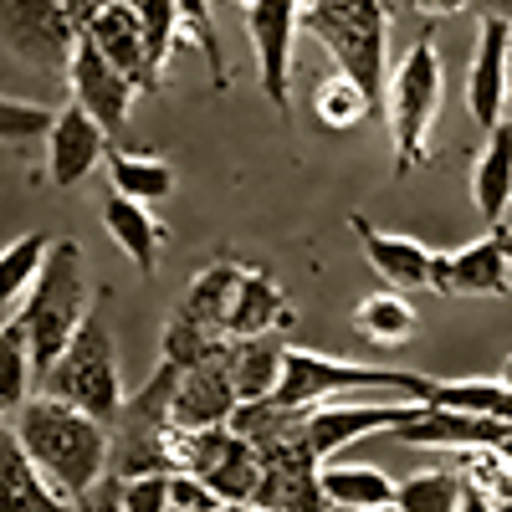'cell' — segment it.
<instances>
[{"label": "cell", "mask_w": 512, "mask_h": 512, "mask_svg": "<svg viewBox=\"0 0 512 512\" xmlns=\"http://www.w3.org/2000/svg\"><path fill=\"white\" fill-rule=\"evenodd\" d=\"M16 436L31 451V461L41 466L67 502L88 497L103 477H108V461H113V431L103 420H93L88 410H77L57 395H31L16 415Z\"/></svg>", "instance_id": "obj_1"}, {"label": "cell", "mask_w": 512, "mask_h": 512, "mask_svg": "<svg viewBox=\"0 0 512 512\" xmlns=\"http://www.w3.org/2000/svg\"><path fill=\"white\" fill-rule=\"evenodd\" d=\"M93 303L98 297L88 287V256H82V246L72 236H57L36 287L16 308V323L26 328V349H31L36 379H47V369L62 359V349L72 344V333L82 328V318L93 313Z\"/></svg>", "instance_id": "obj_2"}, {"label": "cell", "mask_w": 512, "mask_h": 512, "mask_svg": "<svg viewBox=\"0 0 512 512\" xmlns=\"http://www.w3.org/2000/svg\"><path fill=\"white\" fill-rule=\"evenodd\" d=\"M303 26L323 41L333 67H344L374 103H384V82H390V6L384 0H308Z\"/></svg>", "instance_id": "obj_3"}, {"label": "cell", "mask_w": 512, "mask_h": 512, "mask_svg": "<svg viewBox=\"0 0 512 512\" xmlns=\"http://www.w3.org/2000/svg\"><path fill=\"white\" fill-rule=\"evenodd\" d=\"M446 98V72L436 36L420 31L410 52L395 62L390 82H384V113H390V139H395V175L431 164V123Z\"/></svg>", "instance_id": "obj_4"}, {"label": "cell", "mask_w": 512, "mask_h": 512, "mask_svg": "<svg viewBox=\"0 0 512 512\" xmlns=\"http://www.w3.org/2000/svg\"><path fill=\"white\" fill-rule=\"evenodd\" d=\"M103 303L108 292H98L93 313L82 318V328L72 333V344L62 349V359L47 369L41 379V395H57L77 410H88L93 420L113 425L118 410H123V369H118V344H113V328L103 318Z\"/></svg>", "instance_id": "obj_5"}, {"label": "cell", "mask_w": 512, "mask_h": 512, "mask_svg": "<svg viewBox=\"0 0 512 512\" xmlns=\"http://www.w3.org/2000/svg\"><path fill=\"white\" fill-rule=\"evenodd\" d=\"M349 390H390L400 400L425 405L436 395V379H425L415 369H379V364H354V359H323L313 349H287L272 405L308 410V405H323L333 395H349Z\"/></svg>", "instance_id": "obj_6"}, {"label": "cell", "mask_w": 512, "mask_h": 512, "mask_svg": "<svg viewBox=\"0 0 512 512\" xmlns=\"http://www.w3.org/2000/svg\"><path fill=\"white\" fill-rule=\"evenodd\" d=\"M0 41L31 67L67 72L82 31L62 0H0Z\"/></svg>", "instance_id": "obj_7"}, {"label": "cell", "mask_w": 512, "mask_h": 512, "mask_svg": "<svg viewBox=\"0 0 512 512\" xmlns=\"http://www.w3.org/2000/svg\"><path fill=\"white\" fill-rule=\"evenodd\" d=\"M431 292L441 297H502L512 292V231L487 226V236L466 241L461 251H436Z\"/></svg>", "instance_id": "obj_8"}, {"label": "cell", "mask_w": 512, "mask_h": 512, "mask_svg": "<svg viewBox=\"0 0 512 512\" xmlns=\"http://www.w3.org/2000/svg\"><path fill=\"white\" fill-rule=\"evenodd\" d=\"M241 410L236 379H231V338H221L205 359L180 369L175 400H169V420L180 431H210V425H231V415Z\"/></svg>", "instance_id": "obj_9"}, {"label": "cell", "mask_w": 512, "mask_h": 512, "mask_svg": "<svg viewBox=\"0 0 512 512\" xmlns=\"http://www.w3.org/2000/svg\"><path fill=\"white\" fill-rule=\"evenodd\" d=\"M303 26V6L297 0H251L246 6V36L256 47V77L262 93L277 113L292 108V41Z\"/></svg>", "instance_id": "obj_10"}, {"label": "cell", "mask_w": 512, "mask_h": 512, "mask_svg": "<svg viewBox=\"0 0 512 512\" xmlns=\"http://www.w3.org/2000/svg\"><path fill=\"white\" fill-rule=\"evenodd\" d=\"M62 77H67V88H72V103L82 113H93L108 128V139L123 134L128 113H134V98H139V82L134 77H128L123 67H113L88 36L77 41V52H72V62H67Z\"/></svg>", "instance_id": "obj_11"}, {"label": "cell", "mask_w": 512, "mask_h": 512, "mask_svg": "<svg viewBox=\"0 0 512 512\" xmlns=\"http://www.w3.org/2000/svg\"><path fill=\"white\" fill-rule=\"evenodd\" d=\"M507 82H512V26L497 21V16H482L477 52H472V67H466V113H472L487 134L502 123Z\"/></svg>", "instance_id": "obj_12"}, {"label": "cell", "mask_w": 512, "mask_h": 512, "mask_svg": "<svg viewBox=\"0 0 512 512\" xmlns=\"http://www.w3.org/2000/svg\"><path fill=\"white\" fill-rule=\"evenodd\" d=\"M384 436H395L405 446H451V451H477V446H502L512 436V425L507 420H492V415H472V410H446V405H415L395 431H384Z\"/></svg>", "instance_id": "obj_13"}, {"label": "cell", "mask_w": 512, "mask_h": 512, "mask_svg": "<svg viewBox=\"0 0 512 512\" xmlns=\"http://www.w3.org/2000/svg\"><path fill=\"white\" fill-rule=\"evenodd\" d=\"M103 159H108V128L93 113H82L77 103L57 108L52 134H47V180L57 190H77Z\"/></svg>", "instance_id": "obj_14"}, {"label": "cell", "mask_w": 512, "mask_h": 512, "mask_svg": "<svg viewBox=\"0 0 512 512\" xmlns=\"http://www.w3.org/2000/svg\"><path fill=\"white\" fill-rule=\"evenodd\" d=\"M415 410V400H384V405H308L303 415V436L313 446L318 461H328L333 451L354 446L359 436L374 431H395V425Z\"/></svg>", "instance_id": "obj_15"}, {"label": "cell", "mask_w": 512, "mask_h": 512, "mask_svg": "<svg viewBox=\"0 0 512 512\" xmlns=\"http://www.w3.org/2000/svg\"><path fill=\"white\" fill-rule=\"evenodd\" d=\"M82 36H88L113 67H123L128 77H134L139 93H159V77L164 72L154 67V52H149V36H144V21L134 11V0H113L108 11H98L88 21V31H82Z\"/></svg>", "instance_id": "obj_16"}, {"label": "cell", "mask_w": 512, "mask_h": 512, "mask_svg": "<svg viewBox=\"0 0 512 512\" xmlns=\"http://www.w3.org/2000/svg\"><path fill=\"white\" fill-rule=\"evenodd\" d=\"M349 231L359 236L364 262L384 277V287H395V292L431 287V262H436V251L425 246V241L395 236V231H379V226H369L364 216H349Z\"/></svg>", "instance_id": "obj_17"}, {"label": "cell", "mask_w": 512, "mask_h": 512, "mask_svg": "<svg viewBox=\"0 0 512 512\" xmlns=\"http://www.w3.org/2000/svg\"><path fill=\"white\" fill-rule=\"evenodd\" d=\"M0 512H77V502H67L41 477V466L21 446L16 425L6 420H0Z\"/></svg>", "instance_id": "obj_18"}, {"label": "cell", "mask_w": 512, "mask_h": 512, "mask_svg": "<svg viewBox=\"0 0 512 512\" xmlns=\"http://www.w3.org/2000/svg\"><path fill=\"white\" fill-rule=\"evenodd\" d=\"M241 277H246V267H236V262H210L205 272H195L190 277V287H185V303L175 308V328H185V333H200V338H226V318H231V303H236V287H241Z\"/></svg>", "instance_id": "obj_19"}, {"label": "cell", "mask_w": 512, "mask_h": 512, "mask_svg": "<svg viewBox=\"0 0 512 512\" xmlns=\"http://www.w3.org/2000/svg\"><path fill=\"white\" fill-rule=\"evenodd\" d=\"M103 231L113 236V246L134 262V272L154 277L159 272V251H164V226L154 221V210L139 200L108 195L103 200Z\"/></svg>", "instance_id": "obj_20"}, {"label": "cell", "mask_w": 512, "mask_h": 512, "mask_svg": "<svg viewBox=\"0 0 512 512\" xmlns=\"http://www.w3.org/2000/svg\"><path fill=\"white\" fill-rule=\"evenodd\" d=\"M292 303H287V292L267 277V272H256L246 267L241 287H236V303H231V318H226V338H256V333H282L292 328Z\"/></svg>", "instance_id": "obj_21"}, {"label": "cell", "mask_w": 512, "mask_h": 512, "mask_svg": "<svg viewBox=\"0 0 512 512\" xmlns=\"http://www.w3.org/2000/svg\"><path fill=\"white\" fill-rule=\"evenodd\" d=\"M282 359H287L282 333L231 338V379H236L241 405H262V400H272L277 379H282Z\"/></svg>", "instance_id": "obj_22"}, {"label": "cell", "mask_w": 512, "mask_h": 512, "mask_svg": "<svg viewBox=\"0 0 512 512\" xmlns=\"http://www.w3.org/2000/svg\"><path fill=\"white\" fill-rule=\"evenodd\" d=\"M472 200H477V210H482L487 226H502V221H507V205H512V123H507V118L492 128L487 149L477 154Z\"/></svg>", "instance_id": "obj_23"}, {"label": "cell", "mask_w": 512, "mask_h": 512, "mask_svg": "<svg viewBox=\"0 0 512 512\" xmlns=\"http://www.w3.org/2000/svg\"><path fill=\"white\" fill-rule=\"evenodd\" d=\"M52 241L57 236H47V231H26L11 246H0V323H11L16 308L26 303V292L36 287L41 267H47Z\"/></svg>", "instance_id": "obj_24"}, {"label": "cell", "mask_w": 512, "mask_h": 512, "mask_svg": "<svg viewBox=\"0 0 512 512\" xmlns=\"http://www.w3.org/2000/svg\"><path fill=\"white\" fill-rule=\"evenodd\" d=\"M108 185L113 195L123 200H139V205H154V200H169L175 190V164L164 154H128V149H108Z\"/></svg>", "instance_id": "obj_25"}, {"label": "cell", "mask_w": 512, "mask_h": 512, "mask_svg": "<svg viewBox=\"0 0 512 512\" xmlns=\"http://www.w3.org/2000/svg\"><path fill=\"white\" fill-rule=\"evenodd\" d=\"M323 492L333 507H349V512H364V507H379V502H395L400 482H390L369 461H323Z\"/></svg>", "instance_id": "obj_26"}, {"label": "cell", "mask_w": 512, "mask_h": 512, "mask_svg": "<svg viewBox=\"0 0 512 512\" xmlns=\"http://www.w3.org/2000/svg\"><path fill=\"white\" fill-rule=\"evenodd\" d=\"M354 333H364L369 344H384V349H395V344H410L415 338V308H410V297L395 292V287H384V292H369L354 303Z\"/></svg>", "instance_id": "obj_27"}, {"label": "cell", "mask_w": 512, "mask_h": 512, "mask_svg": "<svg viewBox=\"0 0 512 512\" xmlns=\"http://www.w3.org/2000/svg\"><path fill=\"white\" fill-rule=\"evenodd\" d=\"M374 108H379V103L359 88L344 67H333V72H323V77L313 82V118H318L323 128H333V134H349V128H359Z\"/></svg>", "instance_id": "obj_28"}, {"label": "cell", "mask_w": 512, "mask_h": 512, "mask_svg": "<svg viewBox=\"0 0 512 512\" xmlns=\"http://www.w3.org/2000/svg\"><path fill=\"white\" fill-rule=\"evenodd\" d=\"M31 384H41V379H36V364L26 349V328L11 318V323H0V420H11L31 400Z\"/></svg>", "instance_id": "obj_29"}, {"label": "cell", "mask_w": 512, "mask_h": 512, "mask_svg": "<svg viewBox=\"0 0 512 512\" xmlns=\"http://www.w3.org/2000/svg\"><path fill=\"white\" fill-rule=\"evenodd\" d=\"M395 502H400V512H456L461 507V472L425 466V472L400 482Z\"/></svg>", "instance_id": "obj_30"}, {"label": "cell", "mask_w": 512, "mask_h": 512, "mask_svg": "<svg viewBox=\"0 0 512 512\" xmlns=\"http://www.w3.org/2000/svg\"><path fill=\"white\" fill-rule=\"evenodd\" d=\"M52 118H57L52 108L0 93V144H31V139H47V134H52Z\"/></svg>", "instance_id": "obj_31"}, {"label": "cell", "mask_w": 512, "mask_h": 512, "mask_svg": "<svg viewBox=\"0 0 512 512\" xmlns=\"http://www.w3.org/2000/svg\"><path fill=\"white\" fill-rule=\"evenodd\" d=\"M210 6L216 0H180V16L190 26V36L205 47V62H210V77H216V93H226V57H221V41H216V16H210Z\"/></svg>", "instance_id": "obj_32"}, {"label": "cell", "mask_w": 512, "mask_h": 512, "mask_svg": "<svg viewBox=\"0 0 512 512\" xmlns=\"http://www.w3.org/2000/svg\"><path fill=\"white\" fill-rule=\"evenodd\" d=\"M123 512H169V472L128 477L123 482Z\"/></svg>", "instance_id": "obj_33"}, {"label": "cell", "mask_w": 512, "mask_h": 512, "mask_svg": "<svg viewBox=\"0 0 512 512\" xmlns=\"http://www.w3.org/2000/svg\"><path fill=\"white\" fill-rule=\"evenodd\" d=\"M169 507H185V512H216L221 497L210 492L195 472H169Z\"/></svg>", "instance_id": "obj_34"}, {"label": "cell", "mask_w": 512, "mask_h": 512, "mask_svg": "<svg viewBox=\"0 0 512 512\" xmlns=\"http://www.w3.org/2000/svg\"><path fill=\"white\" fill-rule=\"evenodd\" d=\"M77 512H123V482L108 472L88 497H77Z\"/></svg>", "instance_id": "obj_35"}, {"label": "cell", "mask_w": 512, "mask_h": 512, "mask_svg": "<svg viewBox=\"0 0 512 512\" xmlns=\"http://www.w3.org/2000/svg\"><path fill=\"white\" fill-rule=\"evenodd\" d=\"M405 6L420 11V16H456L466 6H477V0H405Z\"/></svg>", "instance_id": "obj_36"}, {"label": "cell", "mask_w": 512, "mask_h": 512, "mask_svg": "<svg viewBox=\"0 0 512 512\" xmlns=\"http://www.w3.org/2000/svg\"><path fill=\"white\" fill-rule=\"evenodd\" d=\"M62 6L72 11V21H77V31H88V21L98 16V11H108L113 0H62Z\"/></svg>", "instance_id": "obj_37"}, {"label": "cell", "mask_w": 512, "mask_h": 512, "mask_svg": "<svg viewBox=\"0 0 512 512\" xmlns=\"http://www.w3.org/2000/svg\"><path fill=\"white\" fill-rule=\"evenodd\" d=\"M456 512H492V497L482 487H472V482H461V507Z\"/></svg>", "instance_id": "obj_38"}, {"label": "cell", "mask_w": 512, "mask_h": 512, "mask_svg": "<svg viewBox=\"0 0 512 512\" xmlns=\"http://www.w3.org/2000/svg\"><path fill=\"white\" fill-rule=\"evenodd\" d=\"M477 6H482V16H497L512 26V0H477Z\"/></svg>", "instance_id": "obj_39"}, {"label": "cell", "mask_w": 512, "mask_h": 512, "mask_svg": "<svg viewBox=\"0 0 512 512\" xmlns=\"http://www.w3.org/2000/svg\"><path fill=\"white\" fill-rule=\"evenodd\" d=\"M492 512H512V487H507L502 497H492Z\"/></svg>", "instance_id": "obj_40"}, {"label": "cell", "mask_w": 512, "mask_h": 512, "mask_svg": "<svg viewBox=\"0 0 512 512\" xmlns=\"http://www.w3.org/2000/svg\"><path fill=\"white\" fill-rule=\"evenodd\" d=\"M497 379H502V384H507V390H512V354L502 359V369H497Z\"/></svg>", "instance_id": "obj_41"}, {"label": "cell", "mask_w": 512, "mask_h": 512, "mask_svg": "<svg viewBox=\"0 0 512 512\" xmlns=\"http://www.w3.org/2000/svg\"><path fill=\"white\" fill-rule=\"evenodd\" d=\"M364 512H400V502H379V507H364Z\"/></svg>", "instance_id": "obj_42"}, {"label": "cell", "mask_w": 512, "mask_h": 512, "mask_svg": "<svg viewBox=\"0 0 512 512\" xmlns=\"http://www.w3.org/2000/svg\"><path fill=\"white\" fill-rule=\"evenodd\" d=\"M497 451H502V456H507V466H512V436H507V441H502Z\"/></svg>", "instance_id": "obj_43"}, {"label": "cell", "mask_w": 512, "mask_h": 512, "mask_svg": "<svg viewBox=\"0 0 512 512\" xmlns=\"http://www.w3.org/2000/svg\"><path fill=\"white\" fill-rule=\"evenodd\" d=\"M169 512H185V507H169Z\"/></svg>", "instance_id": "obj_44"}, {"label": "cell", "mask_w": 512, "mask_h": 512, "mask_svg": "<svg viewBox=\"0 0 512 512\" xmlns=\"http://www.w3.org/2000/svg\"><path fill=\"white\" fill-rule=\"evenodd\" d=\"M297 6H308V0H297Z\"/></svg>", "instance_id": "obj_45"}, {"label": "cell", "mask_w": 512, "mask_h": 512, "mask_svg": "<svg viewBox=\"0 0 512 512\" xmlns=\"http://www.w3.org/2000/svg\"><path fill=\"white\" fill-rule=\"evenodd\" d=\"M241 6H251V0H241Z\"/></svg>", "instance_id": "obj_46"}]
</instances>
